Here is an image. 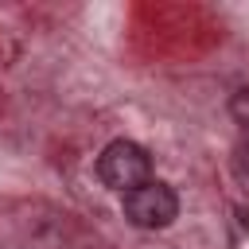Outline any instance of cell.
<instances>
[{"label":"cell","instance_id":"cell-1","mask_svg":"<svg viewBox=\"0 0 249 249\" xmlns=\"http://www.w3.org/2000/svg\"><path fill=\"white\" fill-rule=\"evenodd\" d=\"M97 175H101V183H105L109 191L128 195V191H136L140 183L152 179V160H148V152H144L140 144H132V140H113V144L97 156Z\"/></svg>","mask_w":249,"mask_h":249},{"label":"cell","instance_id":"cell-2","mask_svg":"<svg viewBox=\"0 0 249 249\" xmlns=\"http://www.w3.org/2000/svg\"><path fill=\"white\" fill-rule=\"evenodd\" d=\"M175 214H179V198L167 183L148 179V183H140L136 191L124 195V218L140 230H163V226L175 222Z\"/></svg>","mask_w":249,"mask_h":249},{"label":"cell","instance_id":"cell-3","mask_svg":"<svg viewBox=\"0 0 249 249\" xmlns=\"http://www.w3.org/2000/svg\"><path fill=\"white\" fill-rule=\"evenodd\" d=\"M230 117L249 132V86H245V89H237V93L230 97Z\"/></svg>","mask_w":249,"mask_h":249},{"label":"cell","instance_id":"cell-4","mask_svg":"<svg viewBox=\"0 0 249 249\" xmlns=\"http://www.w3.org/2000/svg\"><path fill=\"white\" fill-rule=\"evenodd\" d=\"M233 163H237V171H241V179H249V132L237 140V148H233Z\"/></svg>","mask_w":249,"mask_h":249},{"label":"cell","instance_id":"cell-5","mask_svg":"<svg viewBox=\"0 0 249 249\" xmlns=\"http://www.w3.org/2000/svg\"><path fill=\"white\" fill-rule=\"evenodd\" d=\"M237 218H241V226L249 230V214H245V210H237Z\"/></svg>","mask_w":249,"mask_h":249}]
</instances>
